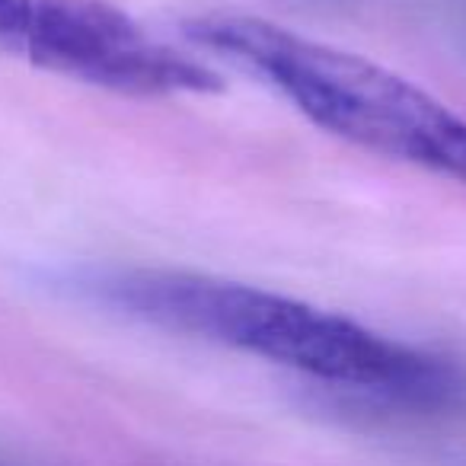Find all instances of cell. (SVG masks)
Listing matches in <instances>:
<instances>
[{
    "mask_svg": "<svg viewBox=\"0 0 466 466\" xmlns=\"http://www.w3.org/2000/svg\"><path fill=\"white\" fill-rule=\"evenodd\" d=\"M71 285L80 298L154 329L256 355L393 406L447 409L463 393V374L444 358L266 288L135 266L86 268Z\"/></svg>",
    "mask_w": 466,
    "mask_h": 466,
    "instance_id": "cell-1",
    "label": "cell"
},
{
    "mask_svg": "<svg viewBox=\"0 0 466 466\" xmlns=\"http://www.w3.org/2000/svg\"><path fill=\"white\" fill-rule=\"evenodd\" d=\"M186 39L259 77L317 128L466 186V122L412 80L345 48L243 14H208Z\"/></svg>",
    "mask_w": 466,
    "mask_h": 466,
    "instance_id": "cell-2",
    "label": "cell"
},
{
    "mask_svg": "<svg viewBox=\"0 0 466 466\" xmlns=\"http://www.w3.org/2000/svg\"><path fill=\"white\" fill-rule=\"evenodd\" d=\"M0 52L125 96L224 86L208 61L160 42L106 0H0Z\"/></svg>",
    "mask_w": 466,
    "mask_h": 466,
    "instance_id": "cell-3",
    "label": "cell"
}]
</instances>
